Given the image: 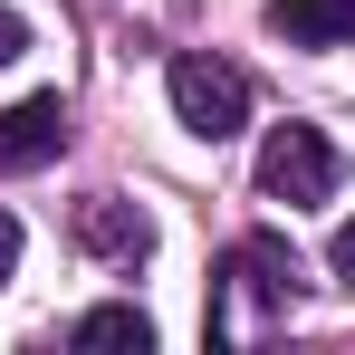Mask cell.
Listing matches in <instances>:
<instances>
[{"label":"cell","instance_id":"3","mask_svg":"<svg viewBox=\"0 0 355 355\" xmlns=\"http://www.w3.org/2000/svg\"><path fill=\"white\" fill-rule=\"evenodd\" d=\"M336 182H346V154H336L317 125H269V144H259V192H269V202L307 211V202H327Z\"/></svg>","mask_w":355,"mask_h":355},{"label":"cell","instance_id":"8","mask_svg":"<svg viewBox=\"0 0 355 355\" xmlns=\"http://www.w3.org/2000/svg\"><path fill=\"white\" fill-rule=\"evenodd\" d=\"M327 269H336V279L355 288V221H336V240H327Z\"/></svg>","mask_w":355,"mask_h":355},{"label":"cell","instance_id":"1","mask_svg":"<svg viewBox=\"0 0 355 355\" xmlns=\"http://www.w3.org/2000/svg\"><path fill=\"white\" fill-rule=\"evenodd\" d=\"M288 307H297V250L269 240V231H250V240L221 250L202 327H211V346H231V336H250V317H288Z\"/></svg>","mask_w":355,"mask_h":355},{"label":"cell","instance_id":"5","mask_svg":"<svg viewBox=\"0 0 355 355\" xmlns=\"http://www.w3.org/2000/svg\"><path fill=\"white\" fill-rule=\"evenodd\" d=\"M77 240H87V250H106V259H125V269H135V259L154 250V221H144L135 202H116V192H96V202H77Z\"/></svg>","mask_w":355,"mask_h":355},{"label":"cell","instance_id":"6","mask_svg":"<svg viewBox=\"0 0 355 355\" xmlns=\"http://www.w3.org/2000/svg\"><path fill=\"white\" fill-rule=\"evenodd\" d=\"M269 29L288 49H355V0H269Z\"/></svg>","mask_w":355,"mask_h":355},{"label":"cell","instance_id":"7","mask_svg":"<svg viewBox=\"0 0 355 355\" xmlns=\"http://www.w3.org/2000/svg\"><path fill=\"white\" fill-rule=\"evenodd\" d=\"M77 346H106V355H154V317H144V307H87V317H77Z\"/></svg>","mask_w":355,"mask_h":355},{"label":"cell","instance_id":"9","mask_svg":"<svg viewBox=\"0 0 355 355\" xmlns=\"http://www.w3.org/2000/svg\"><path fill=\"white\" fill-rule=\"evenodd\" d=\"M19 49H29V29H19V10H10V0H0V67L19 58Z\"/></svg>","mask_w":355,"mask_h":355},{"label":"cell","instance_id":"4","mask_svg":"<svg viewBox=\"0 0 355 355\" xmlns=\"http://www.w3.org/2000/svg\"><path fill=\"white\" fill-rule=\"evenodd\" d=\"M58 144H67V106L58 96L0 106V173H39V164H58Z\"/></svg>","mask_w":355,"mask_h":355},{"label":"cell","instance_id":"2","mask_svg":"<svg viewBox=\"0 0 355 355\" xmlns=\"http://www.w3.org/2000/svg\"><path fill=\"white\" fill-rule=\"evenodd\" d=\"M164 87H173V116L182 135H202V144H231L240 125H250V77L231 58H211V49H182L164 67Z\"/></svg>","mask_w":355,"mask_h":355},{"label":"cell","instance_id":"10","mask_svg":"<svg viewBox=\"0 0 355 355\" xmlns=\"http://www.w3.org/2000/svg\"><path fill=\"white\" fill-rule=\"evenodd\" d=\"M10 269H19V221L0 211V288H10Z\"/></svg>","mask_w":355,"mask_h":355}]
</instances>
